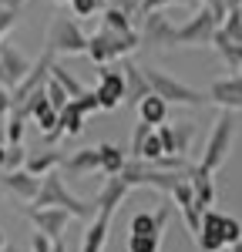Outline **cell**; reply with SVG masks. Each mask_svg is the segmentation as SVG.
<instances>
[{
    "mask_svg": "<svg viewBox=\"0 0 242 252\" xmlns=\"http://www.w3.org/2000/svg\"><path fill=\"white\" fill-rule=\"evenodd\" d=\"M24 215L34 222V229H37V232H44L47 239H54V242L67 232V222L74 219L67 209H58V205H27Z\"/></svg>",
    "mask_w": 242,
    "mask_h": 252,
    "instance_id": "ba28073f",
    "label": "cell"
},
{
    "mask_svg": "<svg viewBox=\"0 0 242 252\" xmlns=\"http://www.w3.org/2000/svg\"><path fill=\"white\" fill-rule=\"evenodd\" d=\"M54 252H67V246H64V242L58 239V242H54Z\"/></svg>",
    "mask_w": 242,
    "mask_h": 252,
    "instance_id": "bcb514c9",
    "label": "cell"
},
{
    "mask_svg": "<svg viewBox=\"0 0 242 252\" xmlns=\"http://www.w3.org/2000/svg\"><path fill=\"white\" fill-rule=\"evenodd\" d=\"M51 78L58 81V84H60V88H64V91H67L71 97H78L81 91H84V84H81V81L74 78V74H71V71H67L64 64H58V61L51 64Z\"/></svg>",
    "mask_w": 242,
    "mask_h": 252,
    "instance_id": "4316f807",
    "label": "cell"
},
{
    "mask_svg": "<svg viewBox=\"0 0 242 252\" xmlns=\"http://www.w3.org/2000/svg\"><path fill=\"white\" fill-rule=\"evenodd\" d=\"M0 185L7 189V192L14 195L17 202H34L37 198V192H40V178L37 175H30L27 168H14V172H3L0 175Z\"/></svg>",
    "mask_w": 242,
    "mask_h": 252,
    "instance_id": "7c38bea8",
    "label": "cell"
},
{
    "mask_svg": "<svg viewBox=\"0 0 242 252\" xmlns=\"http://www.w3.org/2000/svg\"><path fill=\"white\" fill-rule=\"evenodd\" d=\"M24 165H27V148H24V141H20V145H7L3 172H14V168H24Z\"/></svg>",
    "mask_w": 242,
    "mask_h": 252,
    "instance_id": "1f68e13d",
    "label": "cell"
},
{
    "mask_svg": "<svg viewBox=\"0 0 242 252\" xmlns=\"http://www.w3.org/2000/svg\"><path fill=\"white\" fill-rule=\"evenodd\" d=\"M215 31H219L215 14H212L209 7H199L185 24H179V31H175V47H212Z\"/></svg>",
    "mask_w": 242,
    "mask_h": 252,
    "instance_id": "5b68a950",
    "label": "cell"
},
{
    "mask_svg": "<svg viewBox=\"0 0 242 252\" xmlns=\"http://www.w3.org/2000/svg\"><path fill=\"white\" fill-rule=\"evenodd\" d=\"M141 47V37L138 31H131V34H115V31H94L91 37H88V58L94 61L98 67L104 64H115V61L128 58L131 51H138Z\"/></svg>",
    "mask_w": 242,
    "mask_h": 252,
    "instance_id": "7a4b0ae2",
    "label": "cell"
},
{
    "mask_svg": "<svg viewBox=\"0 0 242 252\" xmlns=\"http://www.w3.org/2000/svg\"><path fill=\"white\" fill-rule=\"evenodd\" d=\"M108 232H111V215L98 212L91 222H88V229H84L81 252H104V246H108Z\"/></svg>",
    "mask_w": 242,
    "mask_h": 252,
    "instance_id": "ac0fdd59",
    "label": "cell"
},
{
    "mask_svg": "<svg viewBox=\"0 0 242 252\" xmlns=\"http://www.w3.org/2000/svg\"><path fill=\"white\" fill-rule=\"evenodd\" d=\"M209 101H215L225 111H242V74L232 78H219L209 88Z\"/></svg>",
    "mask_w": 242,
    "mask_h": 252,
    "instance_id": "2e32d148",
    "label": "cell"
},
{
    "mask_svg": "<svg viewBox=\"0 0 242 252\" xmlns=\"http://www.w3.org/2000/svg\"><path fill=\"white\" fill-rule=\"evenodd\" d=\"M27 0H0V7H10V10H20Z\"/></svg>",
    "mask_w": 242,
    "mask_h": 252,
    "instance_id": "ee69618b",
    "label": "cell"
},
{
    "mask_svg": "<svg viewBox=\"0 0 242 252\" xmlns=\"http://www.w3.org/2000/svg\"><path fill=\"white\" fill-rule=\"evenodd\" d=\"M51 64H54V54H51V51H44V54H40V58L30 64V71L24 74V81H20L17 88L10 91V94H14V104L27 101L34 91H40V88L47 84V78H51Z\"/></svg>",
    "mask_w": 242,
    "mask_h": 252,
    "instance_id": "30bf717a",
    "label": "cell"
},
{
    "mask_svg": "<svg viewBox=\"0 0 242 252\" xmlns=\"http://www.w3.org/2000/svg\"><path fill=\"white\" fill-rule=\"evenodd\" d=\"M60 168L67 175H74V178H81V175H91V172H101V155L98 148H78L74 155H67L64 161H60Z\"/></svg>",
    "mask_w": 242,
    "mask_h": 252,
    "instance_id": "ffe728a7",
    "label": "cell"
},
{
    "mask_svg": "<svg viewBox=\"0 0 242 252\" xmlns=\"http://www.w3.org/2000/svg\"><path fill=\"white\" fill-rule=\"evenodd\" d=\"M10 108H14V94H10V88L0 84V118L10 115Z\"/></svg>",
    "mask_w": 242,
    "mask_h": 252,
    "instance_id": "b9f144b4",
    "label": "cell"
},
{
    "mask_svg": "<svg viewBox=\"0 0 242 252\" xmlns=\"http://www.w3.org/2000/svg\"><path fill=\"white\" fill-rule=\"evenodd\" d=\"M212 47L222 54V61H225V67H229V71H242V44H239V40H232V37H225L222 31H215Z\"/></svg>",
    "mask_w": 242,
    "mask_h": 252,
    "instance_id": "603a6c76",
    "label": "cell"
},
{
    "mask_svg": "<svg viewBox=\"0 0 242 252\" xmlns=\"http://www.w3.org/2000/svg\"><path fill=\"white\" fill-rule=\"evenodd\" d=\"M135 108H138V118H141V121H148L151 128H158V125H165V121H168V101H165V97H158L155 91H151L148 97H141Z\"/></svg>",
    "mask_w": 242,
    "mask_h": 252,
    "instance_id": "44dd1931",
    "label": "cell"
},
{
    "mask_svg": "<svg viewBox=\"0 0 242 252\" xmlns=\"http://www.w3.org/2000/svg\"><path fill=\"white\" fill-rule=\"evenodd\" d=\"M239 74H242V71H239Z\"/></svg>",
    "mask_w": 242,
    "mask_h": 252,
    "instance_id": "f5cc1de1",
    "label": "cell"
},
{
    "mask_svg": "<svg viewBox=\"0 0 242 252\" xmlns=\"http://www.w3.org/2000/svg\"><path fill=\"white\" fill-rule=\"evenodd\" d=\"M219 31L225 34V37H232V40L242 44V7H229V14H225Z\"/></svg>",
    "mask_w": 242,
    "mask_h": 252,
    "instance_id": "f1b7e54d",
    "label": "cell"
},
{
    "mask_svg": "<svg viewBox=\"0 0 242 252\" xmlns=\"http://www.w3.org/2000/svg\"><path fill=\"white\" fill-rule=\"evenodd\" d=\"M121 74H124V101L128 104H138L141 97L151 94V84H148V74H145L141 64L121 58Z\"/></svg>",
    "mask_w": 242,
    "mask_h": 252,
    "instance_id": "9a60e30c",
    "label": "cell"
},
{
    "mask_svg": "<svg viewBox=\"0 0 242 252\" xmlns=\"http://www.w3.org/2000/svg\"><path fill=\"white\" fill-rule=\"evenodd\" d=\"M179 7H185V10H199V7H205V0H175Z\"/></svg>",
    "mask_w": 242,
    "mask_h": 252,
    "instance_id": "7bdbcfd3",
    "label": "cell"
},
{
    "mask_svg": "<svg viewBox=\"0 0 242 252\" xmlns=\"http://www.w3.org/2000/svg\"><path fill=\"white\" fill-rule=\"evenodd\" d=\"M128 192H131V189H128V182H124L121 175H108L104 185H101V192L94 195V209H98V212L115 215V209L128 198Z\"/></svg>",
    "mask_w": 242,
    "mask_h": 252,
    "instance_id": "e0dca14e",
    "label": "cell"
},
{
    "mask_svg": "<svg viewBox=\"0 0 242 252\" xmlns=\"http://www.w3.org/2000/svg\"><path fill=\"white\" fill-rule=\"evenodd\" d=\"M0 252H17V249H10V246H3V249H0Z\"/></svg>",
    "mask_w": 242,
    "mask_h": 252,
    "instance_id": "f907efd6",
    "label": "cell"
},
{
    "mask_svg": "<svg viewBox=\"0 0 242 252\" xmlns=\"http://www.w3.org/2000/svg\"><path fill=\"white\" fill-rule=\"evenodd\" d=\"M195 138V125L192 121H172V141H175V155H185L188 145Z\"/></svg>",
    "mask_w": 242,
    "mask_h": 252,
    "instance_id": "484cf974",
    "label": "cell"
},
{
    "mask_svg": "<svg viewBox=\"0 0 242 252\" xmlns=\"http://www.w3.org/2000/svg\"><path fill=\"white\" fill-rule=\"evenodd\" d=\"M71 104H74V108H78L84 118H91V115H98V111H101L98 94H94V91H81L78 97H71Z\"/></svg>",
    "mask_w": 242,
    "mask_h": 252,
    "instance_id": "f546056e",
    "label": "cell"
},
{
    "mask_svg": "<svg viewBox=\"0 0 242 252\" xmlns=\"http://www.w3.org/2000/svg\"><path fill=\"white\" fill-rule=\"evenodd\" d=\"M30 205H58V209H67V212L74 215V219H81V222H91V219L98 215L94 202L78 198V195L67 189L64 175H58V172H47L44 178H40V192H37V198H34Z\"/></svg>",
    "mask_w": 242,
    "mask_h": 252,
    "instance_id": "6da1fadb",
    "label": "cell"
},
{
    "mask_svg": "<svg viewBox=\"0 0 242 252\" xmlns=\"http://www.w3.org/2000/svg\"><path fill=\"white\" fill-rule=\"evenodd\" d=\"M222 235H225V246H236V242L242 239L239 219H232V215H222Z\"/></svg>",
    "mask_w": 242,
    "mask_h": 252,
    "instance_id": "e575fe53",
    "label": "cell"
},
{
    "mask_svg": "<svg viewBox=\"0 0 242 252\" xmlns=\"http://www.w3.org/2000/svg\"><path fill=\"white\" fill-rule=\"evenodd\" d=\"M94 94H98L101 111H115L118 108L121 101H124V74H121V67H111V64L98 67V88H94Z\"/></svg>",
    "mask_w": 242,
    "mask_h": 252,
    "instance_id": "9c48e42d",
    "label": "cell"
},
{
    "mask_svg": "<svg viewBox=\"0 0 242 252\" xmlns=\"http://www.w3.org/2000/svg\"><path fill=\"white\" fill-rule=\"evenodd\" d=\"M175 31H179V24L165 17V10H151L141 17V47H165L168 51V47H175Z\"/></svg>",
    "mask_w": 242,
    "mask_h": 252,
    "instance_id": "52a82bcc",
    "label": "cell"
},
{
    "mask_svg": "<svg viewBox=\"0 0 242 252\" xmlns=\"http://www.w3.org/2000/svg\"><path fill=\"white\" fill-rule=\"evenodd\" d=\"M44 51L51 54H88V34L78 27V17H58L47 24V37H44Z\"/></svg>",
    "mask_w": 242,
    "mask_h": 252,
    "instance_id": "3957f363",
    "label": "cell"
},
{
    "mask_svg": "<svg viewBox=\"0 0 242 252\" xmlns=\"http://www.w3.org/2000/svg\"><path fill=\"white\" fill-rule=\"evenodd\" d=\"M101 27L115 31V34H131L135 31V17L124 14L118 3H108V7H101Z\"/></svg>",
    "mask_w": 242,
    "mask_h": 252,
    "instance_id": "7402d4cb",
    "label": "cell"
},
{
    "mask_svg": "<svg viewBox=\"0 0 242 252\" xmlns=\"http://www.w3.org/2000/svg\"><path fill=\"white\" fill-rule=\"evenodd\" d=\"M98 155H101V175H121L124 161H128L124 148L121 145H111V141L98 145Z\"/></svg>",
    "mask_w": 242,
    "mask_h": 252,
    "instance_id": "d4e9b609",
    "label": "cell"
},
{
    "mask_svg": "<svg viewBox=\"0 0 242 252\" xmlns=\"http://www.w3.org/2000/svg\"><path fill=\"white\" fill-rule=\"evenodd\" d=\"M195 239H199V249L202 252H222V249H229V246H225V235H222V212L205 209V212H202V229L195 232Z\"/></svg>",
    "mask_w": 242,
    "mask_h": 252,
    "instance_id": "5bb4252c",
    "label": "cell"
},
{
    "mask_svg": "<svg viewBox=\"0 0 242 252\" xmlns=\"http://www.w3.org/2000/svg\"><path fill=\"white\" fill-rule=\"evenodd\" d=\"M229 7H242V0H229Z\"/></svg>",
    "mask_w": 242,
    "mask_h": 252,
    "instance_id": "c3c4849f",
    "label": "cell"
},
{
    "mask_svg": "<svg viewBox=\"0 0 242 252\" xmlns=\"http://www.w3.org/2000/svg\"><path fill=\"white\" fill-rule=\"evenodd\" d=\"M30 64H34V61H27V54H24V51H17L14 44H7V40L0 44V71H3V88H10V91H14L20 81H24V74L30 71Z\"/></svg>",
    "mask_w": 242,
    "mask_h": 252,
    "instance_id": "8fae6325",
    "label": "cell"
},
{
    "mask_svg": "<svg viewBox=\"0 0 242 252\" xmlns=\"http://www.w3.org/2000/svg\"><path fill=\"white\" fill-rule=\"evenodd\" d=\"M151 131H155V128H151L148 121H141V118H138V128L131 131V148H128V152H131V158L141 155V148H145V141H148V135H151Z\"/></svg>",
    "mask_w": 242,
    "mask_h": 252,
    "instance_id": "4dcf8cb0",
    "label": "cell"
},
{
    "mask_svg": "<svg viewBox=\"0 0 242 252\" xmlns=\"http://www.w3.org/2000/svg\"><path fill=\"white\" fill-rule=\"evenodd\" d=\"M60 128H64V135H81L84 131V115L71 101H67V108H60Z\"/></svg>",
    "mask_w": 242,
    "mask_h": 252,
    "instance_id": "83f0119b",
    "label": "cell"
},
{
    "mask_svg": "<svg viewBox=\"0 0 242 252\" xmlns=\"http://www.w3.org/2000/svg\"><path fill=\"white\" fill-rule=\"evenodd\" d=\"M145 74H148V84H151V91L158 97H165L168 104H205L209 94H202L195 88H188V84H182L179 78H172L168 71H158V67H145Z\"/></svg>",
    "mask_w": 242,
    "mask_h": 252,
    "instance_id": "8992f818",
    "label": "cell"
},
{
    "mask_svg": "<svg viewBox=\"0 0 242 252\" xmlns=\"http://www.w3.org/2000/svg\"><path fill=\"white\" fill-rule=\"evenodd\" d=\"M232 141H236V121H232V115L215 118V125H212V131H209V141H205V152H202L199 165L215 175L222 165H225L229 152H232Z\"/></svg>",
    "mask_w": 242,
    "mask_h": 252,
    "instance_id": "277c9868",
    "label": "cell"
},
{
    "mask_svg": "<svg viewBox=\"0 0 242 252\" xmlns=\"http://www.w3.org/2000/svg\"><path fill=\"white\" fill-rule=\"evenodd\" d=\"M30 252H54V239H47L44 232L30 235Z\"/></svg>",
    "mask_w": 242,
    "mask_h": 252,
    "instance_id": "f35d334b",
    "label": "cell"
},
{
    "mask_svg": "<svg viewBox=\"0 0 242 252\" xmlns=\"http://www.w3.org/2000/svg\"><path fill=\"white\" fill-rule=\"evenodd\" d=\"M175 0H141L138 7V17H145V14H151V10H165V7H172Z\"/></svg>",
    "mask_w": 242,
    "mask_h": 252,
    "instance_id": "ab89813d",
    "label": "cell"
},
{
    "mask_svg": "<svg viewBox=\"0 0 242 252\" xmlns=\"http://www.w3.org/2000/svg\"><path fill=\"white\" fill-rule=\"evenodd\" d=\"M60 161H64V155L51 148V152H34V155H27V165H24V168L30 175H37V178H44L47 172H58Z\"/></svg>",
    "mask_w": 242,
    "mask_h": 252,
    "instance_id": "cb8c5ba5",
    "label": "cell"
},
{
    "mask_svg": "<svg viewBox=\"0 0 242 252\" xmlns=\"http://www.w3.org/2000/svg\"><path fill=\"white\" fill-rule=\"evenodd\" d=\"M54 3H71V0H54Z\"/></svg>",
    "mask_w": 242,
    "mask_h": 252,
    "instance_id": "816d5d0a",
    "label": "cell"
},
{
    "mask_svg": "<svg viewBox=\"0 0 242 252\" xmlns=\"http://www.w3.org/2000/svg\"><path fill=\"white\" fill-rule=\"evenodd\" d=\"M101 7H104V0H71V10H74V17H94Z\"/></svg>",
    "mask_w": 242,
    "mask_h": 252,
    "instance_id": "d590c367",
    "label": "cell"
},
{
    "mask_svg": "<svg viewBox=\"0 0 242 252\" xmlns=\"http://www.w3.org/2000/svg\"><path fill=\"white\" fill-rule=\"evenodd\" d=\"M20 20V10H10V7H0V44H3V37L17 27Z\"/></svg>",
    "mask_w": 242,
    "mask_h": 252,
    "instance_id": "74e56055",
    "label": "cell"
},
{
    "mask_svg": "<svg viewBox=\"0 0 242 252\" xmlns=\"http://www.w3.org/2000/svg\"><path fill=\"white\" fill-rule=\"evenodd\" d=\"M3 161H7V148L0 145V172H3Z\"/></svg>",
    "mask_w": 242,
    "mask_h": 252,
    "instance_id": "f6af8a7d",
    "label": "cell"
},
{
    "mask_svg": "<svg viewBox=\"0 0 242 252\" xmlns=\"http://www.w3.org/2000/svg\"><path fill=\"white\" fill-rule=\"evenodd\" d=\"M3 246H7V242H3V229H0V249H3Z\"/></svg>",
    "mask_w": 242,
    "mask_h": 252,
    "instance_id": "681fc988",
    "label": "cell"
},
{
    "mask_svg": "<svg viewBox=\"0 0 242 252\" xmlns=\"http://www.w3.org/2000/svg\"><path fill=\"white\" fill-rule=\"evenodd\" d=\"M205 7L215 14V20H219V27H222V20H225V14H229V0H205Z\"/></svg>",
    "mask_w": 242,
    "mask_h": 252,
    "instance_id": "60d3db41",
    "label": "cell"
},
{
    "mask_svg": "<svg viewBox=\"0 0 242 252\" xmlns=\"http://www.w3.org/2000/svg\"><path fill=\"white\" fill-rule=\"evenodd\" d=\"M24 121H27V118H20L17 111L10 108V115H7V141H10V145H20V141H24Z\"/></svg>",
    "mask_w": 242,
    "mask_h": 252,
    "instance_id": "836d02e7",
    "label": "cell"
},
{
    "mask_svg": "<svg viewBox=\"0 0 242 252\" xmlns=\"http://www.w3.org/2000/svg\"><path fill=\"white\" fill-rule=\"evenodd\" d=\"M188 182H192L195 202L202 209H212V202H215V178H212V172L202 168V165H188Z\"/></svg>",
    "mask_w": 242,
    "mask_h": 252,
    "instance_id": "d6986e66",
    "label": "cell"
},
{
    "mask_svg": "<svg viewBox=\"0 0 242 252\" xmlns=\"http://www.w3.org/2000/svg\"><path fill=\"white\" fill-rule=\"evenodd\" d=\"M161 155H165V148H161V138H158V131H151L138 158H145V161H155V158H161Z\"/></svg>",
    "mask_w": 242,
    "mask_h": 252,
    "instance_id": "8d00e7d4",
    "label": "cell"
},
{
    "mask_svg": "<svg viewBox=\"0 0 242 252\" xmlns=\"http://www.w3.org/2000/svg\"><path fill=\"white\" fill-rule=\"evenodd\" d=\"M172 202L179 205V212H182V219H185V225H188V232H199L202 229V212H205V209L195 202V192H192V182H188V178L172 189Z\"/></svg>",
    "mask_w": 242,
    "mask_h": 252,
    "instance_id": "4fadbf2b",
    "label": "cell"
},
{
    "mask_svg": "<svg viewBox=\"0 0 242 252\" xmlns=\"http://www.w3.org/2000/svg\"><path fill=\"white\" fill-rule=\"evenodd\" d=\"M229 252H242V239L236 242V246H229Z\"/></svg>",
    "mask_w": 242,
    "mask_h": 252,
    "instance_id": "7dc6e473",
    "label": "cell"
},
{
    "mask_svg": "<svg viewBox=\"0 0 242 252\" xmlns=\"http://www.w3.org/2000/svg\"><path fill=\"white\" fill-rule=\"evenodd\" d=\"M44 91H47V101H51V104H54V108H67V101H71V94H67V91H64V88H60L58 81L54 78H47V84H44Z\"/></svg>",
    "mask_w": 242,
    "mask_h": 252,
    "instance_id": "d6a6232c",
    "label": "cell"
}]
</instances>
